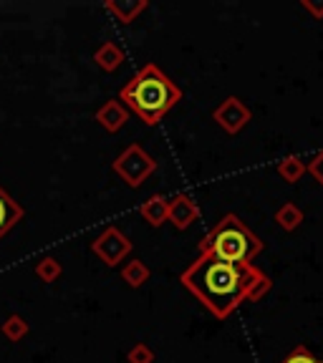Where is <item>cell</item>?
I'll use <instances>...</instances> for the list:
<instances>
[{
    "label": "cell",
    "instance_id": "cell-1",
    "mask_svg": "<svg viewBox=\"0 0 323 363\" xmlns=\"http://www.w3.org/2000/svg\"><path fill=\"white\" fill-rule=\"evenodd\" d=\"M263 275L253 262L235 265L220 257L202 252L187 270L180 275V283L202 303L215 318H227L238 306L250 298V290Z\"/></svg>",
    "mask_w": 323,
    "mask_h": 363
},
{
    "label": "cell",
    "instance_id": "cell-2",
    "mask_svg": "<svg viewBox=\"0 0 323 363\" xmlns=\"http://www.w3.org/2000/svg\"><path fill=\"white\" fill-rule=\"evenodd\" d=\"M121 101L131 108L147 126H157L182 101V91L170 76L154 63L147 66L121 89Z\"/></svg>",
    "mask_w": 323,
    "mask_h": 363
},
{
    "label": "cell",
    "instance_id": "cell-3",
    "mask_svg": "<svg viewBox=\"0 0 323 363\" xmlns=\"http://www.w3.org/2000/svg\"><path fill=\"white\" fill-rule=\"evenodd\" d=\"M197 247L199 255L210 252L220 260L248 265V262H253V257L263 252V240L238 215H225L220 217V222L212 227L210 233L204 235Z\"/></svg>",
    "mask_w": 323,
    "mask_h": 363
},
{
    "label": "cell",
    "instance_id": "cell-4",
    "mask_svg": "<svg viewBox=\"0 0 323 363\" xmlns=\"http://www.w3.org/2000/svg\"><path fill=\"white\" fill-rule=\"evenodd\" d=\"M154 169H157L154 157L144 152L139 144L126 147L124 152L116 157V162H114V172H116L129 187H142L144 182L154 174Z\"/></svg>",
    "mask_w": 323,
    "mask_h": 363
},
{
    "label": "cell",
    "instance_id": "cell-5",
    "mask_svg": "<svg viewBox=\"0 0 323 363\" xmlns=\"http://www.w3.org/2000/svg\"><path fill=\"white\" fill-rule=\"evenodd\" d=\"M91 250H94V255L102 257V262H106L109 267H114V265H119V262L131 252V240L126 238L121 230H116V227H109V230L102 233V238L94 240Z\"/></svg>",
    "mask_w": 323,
    "mask_h": 363
},
{
    "label": "cell",
    "instance_id": "cell-6",
    "mask_svg": "<svg viewBox=\"0 0 323 363\" xmlns=\"http://www.w3.org/2000/svg\"><path fill=\"white\" fill-rule=\"evenodd\" d=\"M212 119H215L217 126L225 129L227 134H240V131L250 124L253 113H250V108L245 106L238 96H227L225 101L212 111Z\"/></svg>",
    "mask_w": 323,
    "mask_h": 363
},
{
    "label": "cell",
    "instance_id": "cell-7",
    "mask_svg": "<svg viewBox=\"0 0 323 363\" xmlns=\"http://www.w3.org/2000/svg\"><path fill=\"white\" fill-rule=\"evenodd\" d=\"M170 210H167V222L177 227V230H187L195 220L199 217V207L190 194H175L172 199H167Z\"/></svg>",
    "mask_w": 323,
    "mask_h": 363
},
{
    "label": "cell",
    "instance_id": "cell-8",
    "mask_svg": "<svg viewBox=\"0 0 323 363\" xmlns=\"http://www.w3.org/2000/svg\"><path fill=\"white\" fill-rule=\"evenodd\" d=\"M97 121L104 126V129L111 131V134H114V131H119L121 126H124L126 121H129V113H126V108L121 106L119 101H106L97 111Z\"/></svg>",
    "mask_w": 323,
    "mask_h": 363
},
{
    "label": "cell",
    "instance_id": "cell-9",
    "mask_svg": "<svg viewBox=\"0 0 323 363\" xmlns=\"http://www.w3.org/2000/svg\"><path fill=\"white\" fill-rule=\"evenodd\" d=\"M167 210H170V204H167V199L162 197V194H152V197H149L147 202L139 207L142 217L152 227H162V225H165V222H167Z\"/></svg>",
    "mask_w": 323,
    "mask_h": 363
},
{
    "label": "cell",
    "instance_id": "cell-10",
    "mask_svg": "<svg viewBox=\"0 0 323 363\" xmlns=\"http://www.w3.org/2000/svg\"><path fill=\"white\" fill-rule=\"evenodd\" d=\"M275 225L285 233H293L303 225V210L295 202H285L283 207L275 210Z\"/></svg>",
    "mask_w": 323,
    "mask_h": 363
},
{
    "label": "cell",
    "instance_id": "cell-11",
    "mask_svg": "<svg viewBox=\"0 0 323 363\" xmlns=\"http://www.w3.org/2000/svg\"><path fill=\"white\" fill-rule=\"evenodd\" d=\"M94 61L99 63L102 71H109V74H111V71H116V68L124 63V51H121L116 43H104L97 51V56H94Z\"/></svg>",
    "mask_w": 323,
    "mask_h": 363
},
{
    "label": "cell",
    "instance_id": "cell-12",
    "mask_svg": "<svg viewBox=\"0 0 323 363\" xmlns=\"http://www.w3.org/2000/svg\"><path fill=\"white\" fill-rule=\"evenodd\" d=\"M106 11L116 16V21L131 23L139 13L147 11V0H121V3H106Z\"/></svg>",
    "mask_w": 323,
    "mask_h": 363
},
{
    "label": "cell",
    "instance_id": "cell-13",
    "mask_svg": "<svg viewBox=\"0 0 323 363\" xmlns=\"http://www.w3.org/2000/svg\"><path fill=\"white\" fill-rule=\"evenodd\" d=\"M149 275H152V270H149L142 260L126 262L124 270H121V278H124V283L131 285V288H142V285L149 280Z\"/></svg>",
    "mask_w": 323,
    "mask_h": 363
},
{
    "label": "cell",
    "instance_id": "cell-14",
    "mask_svg": "<svg viewBox=\"0 0 323 363\" xmlns=\"http://www.w3.org/2000/svg\"><path fill=\"white\" fill-rule=\"evenodd\" d=\"M278 174L283 182L295 184V182L303 179V174H306V162H303L301 157H285L278 164Z\"/></svg>",
    "mask_w": 323,
    "mask_h": 363
},
{
    "label": "cell",
    "instance_id": "cell-15",
    "mask_svg": "<svg viewBox=\"0 0 323 363\" xmlns=\"http://www.w3.org/2000/svg\"><path fill=\"white\" fill-rule=\"evenodd\" d=\"M126 361L129 363H154V351L147 346V343H136V346H131L129 353H126Z\"/></svg>",
    "mask_w": 323,
    "mask_h": 363
},
{
    "label": "cell",
    "instance_id": "cell-16",
    "mask_svg": "<svg viewBox=\"0 0 323 363\" xmlns=\"http://www.w3.org/2000/svg\"><path fill=\"white\" fill-rule=\"evenodd\" d=\"M280 363H323V361H321V358L313 356V353L308 351V348L301 343V346H295L293 351H290L288 356H285Z\"/></svg>",
    "mask_w": 323,
    "mask_h": 363
},
{
    "label": "cell",
    "instance_id": "cell-17",
    "mask_svg": "<svg viewBox=\"0 0 323 363\" xmlns=\"http://www.w3.org/2000/svg\"><path fill=\"white\" fill-rule=\"evenodd\" d=\"M40 275V278L45 280V283H51V280H56L58 275H61V265H58L56 260H53V257H48V260H43L38 265V270H35Z\"/></svg>",
    "mask_w": 323,
    "mask_h": 363
},
{
    "label": "cell",
    "instance_id": "cell-18",
    "mask_svg": "<svg viewBox=\"0 0 323 363\" xmlns=\"http://www.w3.org/2000/svg\"><path fill=\"white\" fill-rule=\"evenodd\" d=\"M306 172H311L313 179H316L318 184L323 187V152H318L316 157H313L311 162H308V164H306Z\"/></svg>",
    "mask_w": 323,
    "mask_h": 363
},
{
    "label": "cell",
    "instance_id": "cell-19",
    "mask_svg": "<svg viewBox=\"0 0 323 363\" xmlns=\"http://www.w3.org/2000/svg\"><path fill=\"white\" fill-rule=\"evenodd\" d=\"M3 330H6V333L11 335V338H21V335L26 333V330H28V325L23 323L21 318H11V320H8L6 328H3Z\"/></svg>",
    "mask_w": 323,
    "mask_h": 363
},
{
    "label": "cell",
    "instance_id": "cell-20",
    "mask_svg": "<svg viewBox=\"0 0 323 363\" xmlns=\"http://www.w3.org/2000/svg\"><path fill=\"white\" fill-rule=\"evenodd\" d=\"M301 8L306 13H311L316 21H323V3H316V0H301Z\"/></svg>",
    "mask_w": 323,
    "mask_h": 363
},
{
    "label": "cell",
    "instance_id": "cell-21",
    "mask_svg": "<svg viewBox=\"0 0 323 363\" xmlns=\"http://www.w3.org/2000/svg\"><path fill=\"white\" fill-rule=\"evenodd\" d=\"M8 212H11V210H8V199L0 194V233H3V230L11 225V222H8Z\"/></svg>",
    "mask_w": 323,
    "mask_h": 363
}]
</instances>
